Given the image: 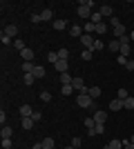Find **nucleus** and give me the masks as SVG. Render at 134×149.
<instances>
[{
	"mask_svg": "<svg viewBox=\"0 0 134 149\" xmlns=\"http://www.w3.org/2000/svg\"><path fill=\"white\" fill-rule=\"evenodd\" d=\"M119 56L130 58V45H121V51H119Z\"/></svg>",
	"mask_w": 134,
	"mask_h": 149,
	"instance_id": "obj_32",
	"label": "nucleus"
},
{
	"mask_svg": "<svg viewBox=\"0 0 134 149\" xmlns=\"http://www.w3.org/2000/svg\"><path fill=\"white\" fill-rule=\"evenodd\" d=\"M89 96H92V100H96V98H98V96H101V87H89Z\"/></svg>",
	"mask_w": 134,
	"mask_h": 149,
	"instance_id": "obj_25",
	"label": "nucleus"
},
{
	"mask_svg": "<svg viewBox=\"0 0 134 149\" xmlns=\"http://www.w3.org/2000/svg\"><path fill=\"white\" fill-rule=\"evenodd\" d=\"M101 49H105V42L96 40V42H94V47H92V51H101Z\"/></svg>",
	"mask_w": 134,
	"mask_h": 149,
	"instance_id": "obj_38",
	"label": "nucleus"
},
{
	"mask_svg": "<svg viewBox=\"0 0 134 149\" xmlns=\"http://www.w3.org/2000/svg\"><path fill=\"white\" fill-rule=\"evenodd\" d=\"M32 74H34V78H43V76H45V67H40V65H36Z\"/></svg>",
	"mask_w": 134,
	"mask_h": 149,
	"instance_id": "obj_21",
	"label": "nucleus"
},
{
	"mask_svg": "<svg viewBox=\"0 0 134 149\" xmlns=\"http://www.w3.org/2000/svg\"><path fill=\"white\" fill-rule=\"evenodd\" d=\"M116 98H121V100L130 98V93H128V89H125V87H121V89H119V93H116Z\"/></svg>",
	"mask_w": 134,
	"mask_h": 149,
	"instance_id": "obj_31",
	"label": "nucleus"
},
{
	"mask_svg": "<svg viewBox=\"0 0 134 149\" xmlns=\"http://www.w3.org/2000/svg\"><path fill=\"white\" fill-rule=\"evenodd\" d=\"M32 118H34V123H40V120H43V113H40V111H34Z\"/></svg>",
	"mask_w": 134,
	"mask_h": 149,
	"instance_id": "obj_43",
	"label": "nucleus"
},
{
	"mask_svg": "<svg viewBox=\"0 0 134 149\" xmlns=\"http://www.w3.org/2000/svg\"><path fill=\"white\" fill-rule=\"evenodd\" d=\"M78 16H81V18H92V9H89V7H85V5H78Z\"/></svg>",
	"mask_w": 134,
	"mask_h": 149,
	"instance_id": "obj_4",
	"label": "nucleus"
},
{
	"mask_svg": "<svg viewBox=\"0 0 134 149\" xmlns=\"http://www.w3.org/2000/svg\"><path fill=\"white\" fill-rule=\"evenodd\" d=\"M105 149H123V140H116L114 138V140H109V145Z\"/></svg>",
	"mask_w": 134,
	"mask_h": 149,
	"instance_id": "obj_16",
	"label": "nucleus"
},
{
	"mask_svg": "<svg viewBox=\"0 0 134 149\" xmlns=\"http://www.w3.org/2000/svg\"><path fill=\"white\" fill-rule=\"evenodd\" d=\"M92 118H94V123H103V125H105V120H107V113L98 109V111H94V116H92Z\"/></svg>",
	"mask_w": 134,
	"mask_h": 149,
	"instance_id": "obj_7",
	"label": "nucleus"
},
{
	"mask_svg": "<svg viewBox=\"0 0 134 149\" xmlns=\"http://www.w3.org/2000/svg\"><path fill=\"white\" fill-rule=\"evenodd\" d=\"M92 22H94V25L103 22V16H101V11H98V9H96V11H92Z\"/></svg>",
	"mask_w": 134,
	"mask_h": 149,
	"instance_id": "obj_23",
	"label": "nucleus"
},
{
	"mask_svg": "<svg viewBox=\"0 0 134 149\" xmlns=\"http://www.w3.org/2000/svg\"><path fill=\"white\" fill-rule=\"evenodd\" d=\"M116 62H119V65H123V67H125V65H128V58H125V56H119V58H116Z\"/></svg>",
	"mask_w": 134,
	"mask_h": 149,
	"instance_id": "obj_45",
	"label": "nucleus"
},
{
	"mask_svg": "<svg viewBox=\"0 0 134 149\" xmlns=\"http://www.w3.org/2000/svg\"><path fill=\"white\" fill-rule=\"evenodd\" d=\"M40 145H43V149H54V145H56V143H54V138H45Z\"/></svg>",
	"mask_w": 134,
	"mask_h": 149,
	"instance_id": "obj_27",
	"label": "nucleus"
},
{
	"mask_svg": "<svg viewBox=\"0 0 134 149\" xmlns=\"http://www.w3.org/2000/svg\"><path fill=\"white\" fill-rule=\"evenodd\" d=\"M2 31H5L9 38H13V40H16V36H18V27H16V25H5Z\"/></svg>",
	"mask_w": 134,
	"mask_h": 149,
	"instance_id": "obj_3",
	"label": "nucleus"
},
{
	"mask_svg": "<svg viewBox=\"0 0 134 149\" xmlns=\"http://www.w3.org/2000/svg\"><path fill=\"white\" fill-rule=\"evenodd\" d=\"M130 143H132V145H134V136H132V138H130Z\"/></svg>",
	"mask_w": 134,
	"mask_h": 149,
	"instance_id": "obj_52",
	"label": "nucleus"
},
{
	"mask_svg": "<svg viewBox=\"0 0 134 149\" xmlns=\"http://www.w3.org/2000/svg\"><path fill=\"white\" fill-rule=\"evenodd\" d=\"M98 11H101L103 18H114V11H112V7H109V5H103Z\"/></svg>",
	"mask_w": 134,
	"mask_h": 149,
	"instance_id": "obj_6",
	"label": "nucleus"
},
{
	"mask_svg": "<svg viewBox=\"0 0 134 149\" xmlns=\"http://www.w3.org/2000/svg\"><path fill=\"white\" fill-rule=\"evenodd\" d=\"M0 123H2V127H5V123H7V113L5 111H0Z\"/></svg>",
	"mask_w": 134,
	"mask_h": 149,
	"instance_id": "obj_48",
	"label": "nucleus"
},
{
	"mask_svg": "<svg viewBox=\"0 0 134 149\" xmlns=\"http://www.w3.org/2000/svg\"><path fill=\"white\" fill-rule=\"evenodd\" d=\"M58 58H60V60H67V58H69V49H67V47H60V49H58Z\"/></svg>",
	"mask_w": 134,
	"mask_h": 149,
	"instance_id": "obj_22",
	"label": "nucleus"
},
{
	"mask_svg": "<svg viewBox=\"0 0 134 149\" xmlns=\"http://www.w3.org/2000/svg\"><path fill=\"white\" fill-rule=\"evenodd\" d=\"M78 5H85V7H89V9H94V2H92V0H81V2H78ZM94 11H96V9H94Z\"/></svg>",
	"mask_w": 134,
	"mask_h": 149,
	"instance_id": "obj_41",
	"label": "nucleus"
},
{
	"mask_svg": "<svg viewBox=\"0 0 134 149\" xmlns=\"http://www.w3.org/2000/svg\"><path fill=\"white\" fill-rule=\"evenodd\" d=\"M114 36H116V40H119V38H121V36H125V27H123V25L114 27Z\"/></svg>",
	"mask_w": 134,
	"mask_h": 149,
	"instance_id": "obj_30",
	"label": "nucleus"
},
{
	"mask_svg": "<svg viewBox=\"0 0 134 149\" xmlns=\"http://www.w3.org/2000/svg\"><path fill=\"white\" fill-rule=\"evenodd\" d=\"M81 42H83L85 49H92L96 40H94V36H92V33H83V36H81Z\"/></svg>",
	"mask_w": 134,
	"mask_h": 149,
	"instance_id": "obj_2",
	"label": "nucleus"
},
{
	"mask_svg": "<svg viewBox=\"0 0 134 149\" xmlns=\"http://www.w3.org/2000/svg\"><path fill=\"white\" fill-rule=\"evenodd\" d=\"M40 20H51V22H54V11H51L49 7H47V9H43V11H40Z\"/></svg>",
	"mask_w": 134,
	"mask_h": 149,
	"instance_id": "obj_11",
	"label": "nucleus"
},
{
	"mask_svg": "<svg viewBox=\"0 0 134 149\" xmlns=\"http://www.w3.org/2000/svg\"><path fill=\"white\" fill-rule=\"evenodd\" d=\"M13 47H16V49H18V51L27 49V47H25V42H22V40H20V38H16V40H13Z\"/></svg>",
	"mask_w": 134,
	"mask_h": 149,
	"instance_id": "obj_35",
	"label": "nucleus"
},
{
	"mask_svg": "<svg viewBox=\"0 0 134 149\" xmlns=\"http://www.w3.org/2000/svg\"><path fill=\"white\" fill-rule=\"evenodd\" d=\"M74 91H76V89L72 87V85H63V93L65 96H69V93H74Z\"/></svg>",
	"mask_w": 134,
	"mask_h": 149,
	"instance_id": "obj_39",
	"label": "nucleus"
},
{
	"mask_svg": "<svg viewBox=\"0 0 134 149\" xmlns=\"http://www.w3.org/2000/svg\"><path fill=\"white\" fill-rule=\"evenodd\" d=\"M32 22H43V20H40V13H34V16H32Z\"/></svg>",
	"mask_w": 134,
	"mask_h": 149,
	"instance_id": "obj_49",
	"label": "nucleus"
},
{
	"mask_svg": "<svg viewBox=\"0 0 134 149\" xmlns=\"http://www.w3.org/2000/svg\"><path fill=\"white\" fill-rule=\"evenodd\" d=\"M34 80H36V78H34V74H22V82H25L27 87H32Z\"/></svg>",
	"mask_w": 134,
	"mask_h": 149,
	"instance_id": "obj_19",
	"label": "nucleus"
},
{
	"mask_svg": "<svg viewBox=\"0 0 134 149\" xmlns=\"http://www.w3.org/2000/svg\"><path fill=\"white\" fill-rule=\"evenodd\" d=\"M109 109H112V111H121V109H123V100L121 98H114L112 102H109Z\"/></svg>",
	"mask_w": 134,
	"mask_h": 149,
	"instance_id": "obj_10",
	"label": "nucleus"
},
{
	"mask_svg": "<svg viewBox=\"0 0 134 149\" xmlns=\"http://www.w3.org/2000/svg\"><path fill=\"white\" fill-rule=\"evenodd\" d=\"M72 147H81V138H78V136H74V138H72Z\"/></svg>",
	"mask_w": 134,
	"mask_h": 149,
	"instance_id": "obj_42",
	"label": "nucleus"
},
{
	"mask_svg": "<svg viewBox=\"0 0 134 149\" xmlns=\"http://www.w3.org/2000/svg\"><path fill=\"white\" fill-rule=\"evenodd\" d=\"M20 56H22V62H32V60H34V51L27 47V49L20 51Z\"/></svg>",
	"mask_w": 134,
	"mask_h": 149,
	"instance_id": "obj_9",
	"label": "nucleus"
},
{
	"mask_svg": "<svg viewBox=\"0 0 134 149\" xmlns=\"http://www.w3.org/2000/svg\"><path fill=\"white\" fill-rule=\"evenodd\" d=\"M92 102H94V100H92V96H89V93H78V96H76V105L83 107V109L92 107Z\"/></svg>",
	"mask_w": 134,
	"mask_h": 149,
	"instance_id": "obj_1",
	"label": "nucleus"
},
{
	"mask_svg": "<svg viewBox=\"0 0 134 149\" xmlns=\"http://www.w3.org/2000/svg\"><path fill=\"white\" fill-rule=\"evenodd\" d=\"M11 138H2V149H11Z\"/></svg>",
	"mask_w": 134,
	"mask_h": 149,
	"instance_id": "obj_40",
	"label": "nucleus"
},
{
	"mask_svg": "<svg viewBox=\"0 0 134 149\" xmlns=\"http://www.w3.org/2000/svg\"><path fill=\"white\" fill-rule=\"evenodd\" d=\"M119 42H121V45H130V36H128V33L121 36V38H119Z\"/></svg>",
	"mask_w": 134,
	"mask_h": 149,
	"instance_id": "obj_44",
	"label": "nucleus"
},
{
	"mask_svg": "<svg viewBox=\"0 0 134 149\" xmlns=\"http://www.w3.org/2000/svg\"><path fill=\"white\" fill-rule=\"evenodd\" d=\"M125 69H128V71H134V60H128V65H125Z\"/></svg>",
	"mask_w": 134,
	"mask_h": 149,
	"instance_id": "obj_47",
	"label": "nucleus"
},
{
	"mask_svg": "<svg viewBox=\"0 0 134 149\" xmlns=\"http://www.w3.org/2000/svg\"><path fill=\"white\" fill-rule=\"evenodd\" d=\"M107 49L112 51V54H116V51H121V42H119V40H112V42L107 45Z\"/></svg>",
	"mask_w": 134,
	"mask_h": 149,
	"instance_id": "obj_17",
	"label": "nucleus"
},
{
	"mask_svg": "<svg viewBox=\"0 0 134 149\" xmlns=\"http://www.w3.org/2000/svg\"><path fill=\"white\" fill-rule=\"evenodd\" d=\"M32 116H34V109L29 105H22V107H20V118H32Z\"/></svg>",
	"mask_w": 134,
	"mask_h": 149,
	"instance_id": "obj_5",
	"label": "nucleus"
},
{
	"mask_svg": "<svg viewBox=\"0 0 134 149\" xmlns=\"http://www.w3.org/2000/svg\"><path fill=\"white\" fill-rule=\"evenodd\" d=\"M69 33H72L74 38H81L85 31H83V27H81V25H72V27H69Z\"/></svg>",
	"mask_w": 134,
	"mask_h": 149,
	"instance_id": "obj_8",
	"label": "nucleus"
},
{
	"mask_svg": "<svg viewBox=\"0 0 134 149\" xmlns=\"http://www.w3.org/2000/svg\"><path fill=\"white\" fill-rule=\"evenodd\" d=\"M58 80L63 82V85H72V80H74V76H69V71H65V74L58 76Z\"/></svg>",
	"mask_w": 134,
	"mask_h": 149,
	"instance_id": "obj_13",
	"label": "nucleus"
},
{
	"mask_svg": "<svg viewBox=\"0 0 134 149\" xmlns=\"http://www.w3.org/2000/svg\"><path fill=\"white\" fill-rule=\"evenodd\" d=\"M123 109H128V111H132V109H134V98H132V96L123 100Z\"/></svg>",
	"mask_w": 134,
	"mask_h": 149,
	"instance_id": "obj_20",
	"label": "nucleus"
},
{
	"mask_svg": "<svg viewBox=\"0 0 134 149\" xmlns=\"http://www.w3.org/2000/svg\"><path fill=\"white\" fill-rule=\"evenodd\" d=\"M34 67H36L34 62H22V74H32Z\"/></svg>",
	"mask_w": 134,
	"mask_h": 149,
	"instance_id": "obj_28",
	"label": "nucleus"
},
{
	"mask_svg": "<svg viewBox=\"0 0 134 149\" xmlns=\"http://www.w3.org/2000/svg\"><path fill=\"white\" fill-rule=\"evenodd\" d=\"M81 58H83V60H92V58H94V51L92 49H83L81 51Z\"/></svg>",
	"mask_w": 134,
	"mask_h": 149,
	"instance_id": "obj_24",
	"label": "nucleus"
},
{
	"mask_svg": "<svg viewBox=\"0 0 134 149\" xmlns=\"http://www.w3.org/2000/svg\"><path fill=\"white\" fill-rule=\"evenodd\" d=\"M51 27H54L56 31H63L65 27H67V20H60V18H56L54 22H51Z\"/></svg>",
	"mask_w": 134,
	"mask_h": 149,
	"instance_id": "obj_12",
	"label": "nucleus"
},
{
	"mask_svg": "<svg viewBox=\"0 0 134 149\" xmlns=\"http://www.w3.org/2000/svg\"><path fill=\"white\" fill-rule=\"evenodd\" d=\"M0 136H2V138H11V136H13V129H11V127H7V125H5V127L0 129Z\"/></svg>",
	"mask_w": 134,
	"mask_h": 149,
	"instance_id": "obj_18",
	"label": "nucleus"
},
{
	"mask_svg": "<svg viewBox=\"0 0 134 149\" xmlns=\"http://www.w3.org/2000/svg\"><path fill=\"white\" fill-rule=\"evenodd\" d=\"M0 40H2V45H13V40H11V38H9V36H7L5 31L0 33Z\"/></svg>",
	"mask_w": 134,
	"mask_h": 149,
	"instance_id": "obj_36",
	"label": "nucleus"
},
{
	"mask_svg": "<svg viewBox=\"0 0 134 149\" xmlns=\"http://www.w3.org/2000/svg\"><path fill=\"white\" fill-rule=\"evenodd\" d=\"M98 136V134H105V125L103 123H96V127H94V131H89V136Z\"/></svg>",
	"mask_w": 134,
	"mask_h": 149,
	"instance_id": "obj_15",
	"label": "nucleus"
},
{
	"mask_svg": "<svg viewBox=\"0 0 134 149\" xmlns=\"http://www.w3.org/2000/svg\"><path fill=\"white\" fill-rule=\"evenodd\" d=\"M123 149H134V145L130 140H123Z\"/></svg>",
	"mask_w": 134,
	"mask_h": 149,
	"instance_id": "obj_46",
	"label": "nucleus"
},
{
	"mask_svg": "<svg viewBox=\"0 0 134 149\" xmlns=\"http://www.w3.org/2000/svg\"><path fill=\"white\" fill-rule=\"evenodd\" d=\"M32 149H43V145H40V143H36V145H34Z\"/></svg>",
	"mask_w": 134,
	"mask_h": 149,
	"instance_id": "obj_50",
	"label": "nucleus"
},
{
	"mask_svg": "<svg viewBox=\"0 0 134 149\" xmlns=\"http://www.w3.org/2000/svg\"><path fill=\"white\" fill-rule=\"evenodd\" d=\"M130 40H134V31H132V33H130Z\"/></svg>",
	"mask_w": 134,
	"mask_h": 149,
	"instance_id": "obj_51",
	"label": "nucleus"
},
{
	"mask_svg": "<svg viewBox=\"0 0 134 149\" xmlns=\"http://www.w3.org/2000/svg\"><path fill=\"white\" fill-rule=\"evenodd\" d=\"M67 69H69V65H67V60H58V62H56V71H58V74H65Z\"/></svg>",
	"mask_w": 134,
	"mask_h": 149,
	"instance_id": "obj_14",
	"label": "nucleus"
},
{
	"mask_svg": "<svg viewBox=\"0 0 134 149\" xmlns=\"http://www.w3.org/2000/svg\"><path fill=\"white\" fill-rule=\"evenodd\" d=\"M65 149H76V147H72V145H69V147H65Z\"/></svg>",
	"mask_w": 134,
	"mask_h": 149,
	"instance_id": "obj_53",
	"label": "nucleus"
},
{
	"mask_svg": "<svg viewBox=\"0 0 134 149\" xmlns=\"http://www.w3.org/2000/svg\"><path fill=\"white\" fill-rule=\"evenodd\" d=\"M47 60H49V62H54V65H56V62L60 60V58H58V54H56V51H49V54H47Z\"/></svg>",
	"mask_w": 134,
	"mask_h": 149,
	"instance_id": "obj_33",
	"label": "nucleus"
},
{
	"mask_svg": "<svg viewBox=\"0 0 134 149\" xmlns=\"http://www.w3.org/2000/svg\"><path fill=\"white\" fill-rule=\"evenodd\" d=\"M20 120H22V129L29 131V129L34 127V118H20Z\"/></svg>",
	"mask_w": 134,
	"mask_h": 149,
	"instance_id": "obj_26",
	"label": "nucleus"
},
{
	"mask_svg": "<svg viewBox=\"0 0 134 149\" xmlns=\"http://www.w3.org/2000/svg\"><path fill=\"white\" fill-rule=\"evenodd\" d=\"M38 98L43 100V102H49V100H51V93H49V91H40V96H38Z\"/></svg>",
	"mask_w": 134,
	"mask_h": 149,
	"instance_id": "obj_37",
	"label": "nucleus"
},
{
	"mask_svg": "<svg viewBox=\"0 0 134 149\" xmlns=\"http://www.w3.org/2000/svg\"><path fill=\"white\" fill-rule=\"evenodd\" d=\"M96 33H98V36L107 33V25H105V22H98V25H96Z\"/></svg>",
	"mask_w": 134,
	"mask_h": 149,
	"instance_id": "obj_29",
	"label": "nucleus"
},
{
	"mask_svg": "<svg viewBox=\"0 0 134 149\" xmlns=\"http://www.w3.org/2000/svg\"><path fill=\"white\" fill-rule=\"evenodd\" d=\"M85 127H87L89 131H94V127H96V123H94V118H85ZM87 131V134H89Z\"/></svg>",
	"mask_w": 134,
	"mask_h": 149,
	"instance_id": "obj_34",
	"label": "nucleus"
}]
</instances>
